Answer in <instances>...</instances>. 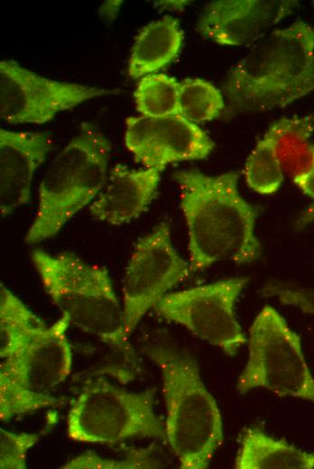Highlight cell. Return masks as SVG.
I'll use <instances>...</instances> for the list:
<instances>
[{
  "label": "cell",
  "mask_w": 314,
  "mask_h": 469,
  "mask_svg": "<svg viewBox=\"0 0 314 469\" xmlns=\"http://www.w3.org/2000/svg\"><path fill=\"white\" fill-rule=\"evenodd\" d=\"M237 469H314V452L269 436L259 426L243 431L236 456Z\"/></svg>",
  "instance_id": "2e32d148"
},
{
  "label": "cell",
  "mask_w": 314,
  "mask_h": 469,
  "mask_svg": "<svg viewBox=\"0 0 314 469\" xmlns=\"http://www.w3.org/2000/svg\"><path fill=\"white\" fill-rule=\"evenodd\" d=\"M179 115L192 123H202L217 117L225 106L218 88L201 78H188L180 86Z\"/></svg>",
  "instance_id": "7402d4cb"
},
{
  "label": "cell",
  "mask_w": 314,
  "mask_h": 469,
  "mask_svg": "<svg viewBox=\"0 0 314 469\" xmlns=\"http://www.w3.org/2000/svg\"><path fill=\"white\" fill-rule=\"evenodd\" d=\"M111 143L95 125L83 123L51 162L39 188V202L25 241L54 236L99 194L106 181Z\"/></svg>",
  "instance_id": "5b68a950"
},
{
  "label": "cell",
  "mask_w": 314,
  "mask_h": 469,
  "mask_svg": "<svg viewBox=\"0 0 314 469\" xmlns=\"http://www.w3.org/2000/svg\"><path fill=\"white\" fill-rule=\"evenodd\" d=\"M154 398L153 388L131 391L104 377L91 379L70 402L68 437L88 444L166 439L164 422L154 411Z\"/></svg>",
  "instance_id": "8992f818"
},
{
  "label": "cell",
  "mask_w": 314,
  "mask_h": 469,
  "mask_svg": "<svg viewBox=\"0 0 314 469\" xmlns=\"http://www.w3.org/2000/svg\"><path fill=\"white\" fill-rule=\"evenodd\" d=\"M189 235V265L202 271L218 262L246 263L261 254L255 207L237 189L238 173L209 176L197 170L173 174Z\"/></svg>",
  "instance_id": "6da1fadb"
},
{
  "label": "cell",
  "mask_w": 314,
  "mask_h": 469,
  "mask_svg": "<svg viewBox=\"0 0 314 469\" xmlns=\"http://www.w3.org/2000/svg\"><path fill=\"white\" fill-rule=\"evenodd\" d=\"M183 32L179 22L164 16L144 26L135 38L128 62L133 78L144 77L163 68L179 53Z\"/></svg>",
  "instance_id": "e0dca14e"
},
{
  "label": "cell",
  "mask_w": 314,
  "mask_h": 469,
  "mask_svg": "<svg viewBox=\"0 0 314 469\" xmlns=\"http://www.w3.org/2000/svg\"><path fill=\"white\" fill-rule=\"evenodd\" d=\"M159 181L157 170H132L118 164L110 170L89 211L97 219L111 225L128 223L149 205Z\"/></svg>",
  "instance_id": "9a60e30c"
},
{
  "label": "cell",
  "mask_w": 314,
  "mask_h": 469,
  "mask_svg": "<svg viewBox=\"0 0 314 469\" xmlns=\"http://www.w3.org/2000/svg\"><path fill=\"white\" fill-rule=\"evenodd\" d=\"M125 124V146L145 169L161 171L170 163L202 160L214 147L200 127L179 114L130 116Z\"/></svg>",
  "instance_id": "7c38bea8"
},
{
  "label": "cell",
  "mask_w": 314,
  "mask_h": 469,
  "mask_svg": "<svg viewBox=\"0 0 314 469\" xmlns=\"http://www.w3.org/2000/svg\"><path fill=\"white\" fill-rule=\"evenodd\" d=\"M121 4L122 1H106L103 4L100 11L104 14L105 17L113 19L115 16Z\"/></svg>",
  "instance_id": "484cf974"
},
{
  "label": "cell",
  "mask_w": 314,
  "mask_h": 469,
  "mask_svg": "<svg viewBox=\"0 0 314 469\" xmlns=\"http://www.w3.org/2000/svg\"><path fill=\"white\" fill-rule=\"evenodd\" d=\"M145 354L162 374L166 440L180 468H208L223 443V422L196 359L165 346L150 347Z\"/></svg>",
  "instance_id": "3957f363"
},
{
  "label": "cell",
  "mask_w": 314,
  "mask_h": 469,
  "mask_svg": "<svg viewBox=\"0 0 314 469\" xmlns=\"http://www.w3.org/2000/svg\"><path fill=\"white\" fill-rule=\"evenodd\" d=\"M314 223V203L309 206L300 216L297 225L303 226Z\"/></svg>",
  "instance_id": "4316f807"
},
{
  "label": "cell",
  "mask_w": 314,
  "mask_h": 469,
  "mask_svg": "<svg viewBox=\"0 0 314 469\" xmlns=\"http://www.w3.org/2000/svg\"><path fill=\"white\" fill-rule=\"evenodd\" d=\"M51 135L43 132L0 129V210L2 216L27 204L37 168L52 148Z\"/></svg>",
  "instance_id": "5bb4252c"
},
{
  "label": "cell",
  "mask_w": 314,
  "mask_h": 469,
  "mask_svg": "<svg viewBox=\"0 0 314 469\" xmlns=\"http://www.w3.org/2000/svg\"><path fill=\"white\" fill-rule=\"evenodd\" d=\"M160 463L157 462L152 455V450L150 448L134 450L132 454H129L126 459L115 460L104 458L97 454L88 451L82 455H79L61 468L69 469H81V468H95V469H111V468H155L160 466Z\"/></svg>",
  "instance_id": "603a6c76"
},
{
  "label": "cell",
  "mask_w": 314,
  "mask_h": 469,
  "mask_svg": "<svg viewBox=\"0 0 314 469\" xmlns=\"http://www.w3.org/2000/svg\"><path fill=\"white\" fill-rule=\"evenodd\" d=\"M223 88L240 112L283 107L314 90V29L303 21L262 37L227 73Z\"/></svg>",
  "instance_id": "7a4b0ae2"
},
{
  "label": "cell",
  "mask_w": 314,
  "mask_h": 469,
  "mask_svg": "<svg viewBox=\"0 0 314 469\" xmlns=\"http://www.w3.org/2000/svg\"><path fill=\"white\" fill-rule=\"evenodd\" d=\"M273 124L276 129L277 152L283 170L293 177L309 162L312 145L309 140L313 132V119L310 116L285 117Z\"/></svg>",
  "instance_id": "ffe728a7"
},
{
  "label": "cell",
  "mask_w": 314,
  "mask_h": 469,
  "mask_svg": "<svg viewBox=\"0 0 314 469\" xmlns=\"http://www.w3.org/2000/svg\"><path fill=\"white\" fill-rule=\"evenodd\" d=\"M180 86L174 78L162 73L143 77L134 91L136 109L147 116L178 114Z\"/></svg>",
  "instance_id": "44dd1931"
},
{
  "label": "cell",
  "mask_w": 314,
  "mask_h": 469,
  "mask_svg": "<svg viewBox=\"0 0 314 469\" xmlns=\"http://www.w3.org/2000/svg\"><path fill=\"white\" fill-rule=\"evenodd\" d=\"M283 171L277 152L276 129L272 124L251 152L245 166V177L250 189L267 195L280 188Z\"/></svg>",
  "instance_id": "d6986e66"
},
{
  "label": "cell",
  "mask_w": 314,
  "mask_h": 469,
  "mask_svg": "<svg viewBox=\"0 0 314 469\" xmlns=\"http://www.w3.org/2000/svg\"><path fill=\"white\" fill-rule=\"evenodd\" d=\"M36 434L0 429V468L25 469L29 450L38 442Z\"/></svg>",
  "instance_id": "cb8c5ba5"
},
{
  "label": "cell",
  "mask_w": 314,
  "mask_h": 469,
  "mask_svg": "<svg viewBox=\"0 0 314 469\" xmlns=\"http://www.w3.org/2000/svg\"><path fill=\"white\" fill-rule=\"evenodd\" d=\"M111 90L42 77L14 60L0 61V116L10 124H43Z\"/></svg>",
  "instance_id": "8fae6325"
},
{
  "label": "cell",
  "mask_w": 314,
  "mask_h": 469,
  "mask_svg": "<svg viewBox=\"0 0 314 469\" xmlns=\"http://www.w3.org/2000/svg\"><path fill=\"white\" fill-rule=\"evenodd\" d=\"M46 293L69 323L127 355L133 348L125 332L123 307L105 267L90 264L75 254L32 253Z\"/></svg>",
  "instance_id": "277c9868"
},
{
  "label": "cell",
  "mask_w": 314,
  "mask_h": 469,
  "mask_svg": "<svg viewBox=\"0 0 314 469\" xmlns=\"http://www.w3.org/2000/svg\"><path fill=\"white\" fill-rule=\"evenodd\" d=\"M248 280L247 277H234L167 293L153 308L163 318L233 356L247 341L236 317L235 304Z\"/></svg>",
  "instance_id": "9c48e42d"
},
{
  "label": "cell",
  "mask_w": 314,
  "mask_h": 469,
  "mask_svg": "<svg viewBox=\"0 0 314 469\" xmlns=\"http://www.w3.org/2000/svg\"><path fill=\"white\" fill-rule=\"evenodd\" d=\"M192 269L174 249L169 225L161 223L141 238L129 259L123 284V318L126 336L145 313Z\"/></svg>",
  "instance_id": "30bf717a"
},
{
  "label": "cell",
  "mask_w": 314,
  "mask_h": 469,
  "mask_svg": "<svg viewBox=\"0 0 314 469\" xmlns=\"http://www.w3.org/2000/svg\"><path fill=\"white\" fill-rule=\"evenodd\" d=\"M47 326L4 284L0 286V356H12Z\"/></svg>",
  "instance_id": "ac0fdd59"
},
{
  "label": "cell",
  "mask_w": 314,
  "mask_h": 469,
  "mask_svg": "<svg viewBox=\"0 0 314 469\" xmlns=\"http://www.w3.org/2000/svg\"><path fill=\"white\" fill-rule=\"evenodd\" d=\"M66 316L0 364V418L14 417L54 406L53 391L69 375L71 349L67 338Z\"/></svg>",
  "instance_id": "52a82bcc"
},
{
  "label": "cell",
  "mask_w": 314,
  "mask_h": 469,
  "mask_svg": "<svg viewBox=\"0 0 314 469\" xmlns=\"http://www.w3.org/2000/svg\"><path fill=\"white\" fill-rule=\"evenodd\" d=\"M296 1L216 0L208 3L198 22L200 34L226 46L261 39L288 15Z\"/></svg>",
  "instance_id": "4fadbf2b"
},
{
  "label": "cell",
  "mask_w": 314,
  "mask_h": 469,
  "mask_svg": "<svg viewBox=\"0 0 314 469\" xmlns=\"http://www.w3.org/2000/svg\"><path fill=\"white\" fill-rule=\"evenodd\" d=\"M256 388L314 403V377L301 341L271 306L262 308L249 329L248 358L236 382L241 393Z\"/></svg>",
  "instance_id": "ba28073f"
},
{
  "label": "cell",
  "mask_w": 314,
  "mask_h": 469,
  "mask_svg": "<svg viewBox=\"0 0 314 469\" xmlns=\"http://www.w3.org/2000/svg\"><path fill=\"white\" fill-rule=\"evenodd\" d=\"M294 183L303 193L314 198V145L311 146L310 160L307 167L293 177Z\"/></svg>",
  "instance_id": "d4e9b609"
}]
</instances>
